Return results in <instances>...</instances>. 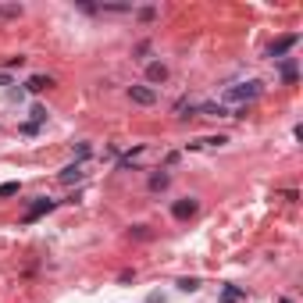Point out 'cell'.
<instances>
[{
  "instance_id": "obj_6",
  "label": "cell",
  "mask_w": 303,
  "mask_h": 303,
  "mask_svg": "<svg viewBox=\"0 0 303 303\" xmlns=\"http://www.w3.org/2000/svg\"><path fill=\"white\" fill-rule=\"evenodd\" d=\"M47 211H54V200H36V204L29 207L25 221H36V218H39V214H47Z\"/></svg>"
},
{
  "instance_id": "obj_11",
  "label": "cell",
  "mask_w": 303,
  "mask_h": 303,
  "mask_svg": "<svg viewBox=\"0 0 303 303\" xmlns=\"http://www.w3.org/2000/svg\"><path fill=\"white\" fill-rule=\"evenodd\" d=\"M282 78H286L289 86L296 82V61H293V57H286V61H282Z\"/></svg>"
},
{
  "instance_id": "obj_22",
  "label": "cell",
  "mask_w": 303,
  "mask_h": 303,
  "mask_svg": "<svg viewBox=\"0 0 303 303\" xmlns=\"http://www.w3.org/2000/svg\"><path fill=\"white\" fill-rule=\"evenodd\" d=\"M0 86H11V78L4 75V72H0Z\"/></svg>"
},
{
  "instance_id": "obj_4",
  "label": "cell",
  "mask_w": 303,
  "mask_h": 303,
  "mask_svg": "<svg viewBox=\"0 0 303 303\" xmlns=\"http://www.w3.org/2000/svg\"><path fill=\"white\" fill-rule=\"evenodd\" d=\"M196 211H200V204H196L193 196H186V200H175V204H171V218H178V221H189Z\"/></svg>"
},
{
  "instance_id": "obj_8",
  "label": "cell",
  "mask_w": 303,
  "mask_h": 303,
  "mask_svg": "<svg viewBox=\"0 0 303 303\" xmlns=\"http://www.w3.org/2000/svg\"><path fill=\"white\" fill-rule=\"evenodd\" d=\"M25 86H29L32 93H43V89H50V86H54V78H50V75H32Z\"/></svg>"
},
{
  "instance_id": "obj_14",
  "label": "cell",
  "mask_w": 303,
  "mask_h": 303,
  "mask_svg": "<svg viewBox=\"0 0 303 303\" xmlns=\"http://www.w3.org/2000/svg\"><path fill=\"white\" fill-rule=\"evenodd\" d=\"M178 289H182V293H196V289H200V278H189V275H186V278H178Z\"/></svg>"
},
{
  "instance_id": "obj_16",
  "label": "cell",
  "mask_w": 303,
  "mask_h": 303,
  "mask_svg": "<svg viewBox=\"0 0 303 303\" xmlns=\"http://www.w3.org/2000/svg\"><path fill=\"white\" fill-rule=\"evenodd\" d=\"M32 122H36V125H43V122H47V111H43V107H39V104H36V107H32Z\"/></svg>"
},
{
  "instance_id": "obj_5",
  "label": "cell",
  "mask_w": 303,
  "mask_h": 303,
  "mask_svg": "<svg viewBox=\"0 0 303 303\" xmlns=\"http://www.w3.org/2000/svg\"><path fill=\"white\" fill-rule=\"evenodd\" d=\"M82 175H86V171H82V164H68V168H65V171H61V175H57V178H61V182H65V186H72V182H82Z\"/></svg>"
},
{
  "instance_id": "obj_17",
  "label": "cell",
  "mask_w": 303,
  "mask_h": 303,
  "mask_svg": "<svg viewBox=\"0 0 303 303\" xmlns=\"http://www.w3.org/2000/svg\"><path fill=\"white\" fill-rule=\"evenodd\" d=\"M89 153H93V147H89V143H78V147H75V157H78V160H86Z\"/></svg>"
},
{
  "instance_id": "obj_7",
  "label": "cell",
  "mask_w": 303,
  "mask_h": 303,
  "mask_svg": "<svg viewBox=\"0 0 303 303\" xmlns=\"http://www.w3.org/2000/svg\"><path fill=\"white\" fill-rule=\"evenodd\" d=\"M168 186H171V175H168V171H153L150 175V189L153 193H164Z\"/></svg>"
},
{
  "instance_id": "obj_19",
  "label": "cell",
  "mask_w": 303,
  "mask_h": 303,
  "mask_svg": "<svg viewBox=\"0 0 303 303\" xmlns=\"http://www.w3.org/2000/svg\"><path fill=\"white\" fill-rule=\"evenodd\" d=\"M147 54H150V43H139L136 47V61H147Z\"/></svg>"
},
{
  "instance_id": "obj_15",
  "label": "cell",
  "mask_w": 303,
  "mask_h": 303,
  "mask_svg": "<svg viewBox=\"0 0 303 303\" xmlns=\"http://www.w3.org/2000/svg\"><path fill=\"white\" fill-rule=\"evenodd\" d=\"M14 193H18V182H4V186H0V200H4V196H14Z\"/></svg>"
},
{
  "instance_id": "obj_13",
  "label": "cell",
  "mask_w": 303,
  "mask_h": 303,
  "mask_svg": "<svg viewBox=\"0 0 303 303\" xmlns=\"http://www.w3.org/2000/svg\"><path fill=\"white\" fill-rule=\"evenodd\" d=\"M0 18H22V4H0Z\"/></svg>"
},
{
  "instance_id": "obj_12",
  "label": "cell",
  "mask_w": 303,
  "mask_h": 303,
  "mask_svg": "<svg viewBox=\"0 0 303 303\" xmlns=\"http://www.w3.org/2000/svg\"><path fill=\"white\" fill-rule=\"evenodd\" d=\"M239 300H243V289H235V286L221 289V303H239Z\"/></svg>"
},
{
  "instance_id": "obj_1",
  "label": "cell",
  "mask_w": 303,
  "mask_h": 303,
  "mask_svg": "<svg viewBox=\"0 0 303 303\" xmlns=\"http://www.w3.org/2000/svg\"><path fill=\"white\" fill-rule=\"evenodd\" d=\"M260 82H239V86H228L225 89V104H246V100H257L260 96Z\"/></svg>"
},
{
  "instance_id": "obj_18",
  "label": "cell",
  "mask_w": 303,
  "mask_h": 303,
  "mask_svg": "<svg viewBox=\"0 0 303 303\" xmlns=\"http://www.w3.org/2000/svg\"><path fill=\"white\" fill-rule=\"evenodd\" d=\"M139 18H143V22H153V18H157V7H139Z\"/></svg>"
},
{
  "instance_id": "obj_10",
  "label": "cell",
  "mask_w": 303,
  "mask_h": 303,
  "mask_svg": "<svg viewBox=\"0 0 303 303\" xmlns=\"http://www.w3.org/2000/svg\"><path fill=\"white\" fill-rule=\"evenodd\" d=\"M147 78H150V82H164V78H168V68H164L160 61H153V65H147Z\"/></svg>"
},
{
  "instance_id": "obj_2",
  "label": "cell",
  "mask_w": 303,
  "mask_h": 303,
  "mask_svg": "<svg viewBox=\"0 0 303 303\" xmlns=\"http://www.w3.org/2000/svg\"><path fill=\"white\" fill-rule=\"evenodd\" d=\"M129 100H132V104H139V107H153V104H157V89L147 86V82L129 86Z\"/></svg>"
},
{
  "instance_id": "obj_20",
  "label": "cell",
  "mask_w": 303,
  "mask_h": 303,
  "mask_svg": "<svg viewBox=\"0 0 303 303\" xmlns=\"http://www.w3.org/2000/svg\"><path fill=\"white\" fill-rule=\"evenodd\" d=\"M22 132H25V136H36V132H39V125H36V122H25V125H22Z\"/></svg>"
},
{
  "instance_id": "obj_3",
  "label": "cell",
  "mask_w": 303,
  "mask_h": 303,
  "mask_svg": "<svg viewBox=\"0 0 303 303\" xmlns=\"http://www.w3.org/2000/svg\"><path fill=\"white\" fill-rule=\"evenodd\" d=\"M296 43H300V32H286V36H278V39L268 47V57H282V54H289Z\"/></svg>"
},
{
  "instance_id": "obj_21",
  "label": "cell",
  "mask_w": 303,
  "mask_h": 303,
  "mask_svg": "<svg viewBox=\"0 0 303 303\" xmlns=\"http://www.w3.org/2000/svg\"><path fill=\"white\" fill-rule=\"evenodd\" d=\"M4 65H7V68H22V65H25V57H7Z\"/></svg>"
},
{
  "instance_id": "obj_9",
  "label": "cell",
  "mask_w": 303,
  "mask_h": 303,
  "mask_svg": "<svg viewBox=\"0 0 303 303\" xmlns=\"http://www.w3.org/2000/svg\"><path fill=\"white\" fill-rule=\"evenodd\" d=\"M200 114H204V118H225L228 107H225V104H204V107H200Z\"/></svg>"
}]
</instances>
